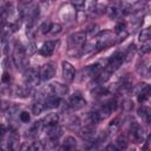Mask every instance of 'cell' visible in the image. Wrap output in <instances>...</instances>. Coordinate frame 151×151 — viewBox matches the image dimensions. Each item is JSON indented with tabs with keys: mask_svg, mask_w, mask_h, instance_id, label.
<instances>
[{
	"mask_svg": "<svg viewBox=\"0 0 151 151\" xmlns=\"http://www.w3.org/2000/svg\"><path fill=\"white\" fill-rule=\"evenodd\" d=\"M19 151H32V150H31V145L27 144V143H24V144H21Z\"/></svg>",
	"mask_w": 151,
	"mask_h": 151,
	"instance_id": "obj_40",
	"label": "cell"
},
{
	"mask_svg": "<svg viewBox=\"0 0 151 151\" xmlns=\"http://www.w3.org/2000/svg\"><path fill=\"white\" fill-rule=\"evenodd\" d=\"M13 63L17 66L18 70L20 71H26L28 68V59H27V53H26V48L22 46V44L20 41H17L13 48Z\"/></svg>",
	"mask_w": 151,
	"mask_h": 151,
	"instance_id": "obj_1",
	"label": "cell"
},
{
	"mask_svg": "<svg viewBox=\"0 0 151 151\" xmlns=\"http://www.w3.org/2000/svg\"><path fill=\"white\" fill-rule=\"evenodd\" d=\"M149 88H150L149 84H146V83H142V84H137V85H134L131 90H132V93H134V94L137 96V94H139L140 92H143V91H145V90H149Z\"/></svg>",
	"mask_w": 151,
	"mask_h": 151,
	"instance_id": "obj_30",
	"label": "cell"
},
{
	"mask_svg": "<svg viewBox=\"0 0 151 151\" xmlns=\"http://www.w3.org/2000/svg\"><path fill=\"white\" fill-rule=\"evenodd\" d=\"M137 113H138V116L145 122V123H150L151 122V110H150V107H147V106H145V105H142L138 110H137Z\"/></svg>",
	"mask_w": 151,
	"mask_h": 151,
	"instance_id": "obj_19",
	"label": "cell"
},
{
	"mask_svg": "<svg viewBox=\"0 0 151 151\" xmlns=\"http://www.w3.org/2000/svg\"><path fill=\"white\" fill-rule=\"evenodd\" d=\"M42 123H41V120H37V122H34L32 125H31V127H29V130L27 131L28 133V136L29 137H35V136H38L39 133H40V131L42 130Z\"/></svg>",
	"mask_w": 151,
	"mask_h": 151,
	"instance_id": "obj_21",
	"label": "cell"
},
{
	"mask_svg": "<svg viewBox=\"0 0 151 151\" xmlns=\"http://www.w3.org/2000/svg\"><path fill=\"white\" fill-rule=\"evenodd\" d=\"M151 51V42L150 40L145 41V42H142V47H140V54H145V53H149Z\"/></svg>",
	"mask_w": 151,
	"mask_h": 151,
	"instance_id": "obj_34",
	"label": "cell"
},
{
	"mask_svg": "<svg viewBox=\"0 0 151 151\" xmlns=\"http://www.w3.org/2000/svg\"><path fill=\"white\" fill-rule=\"evenodd\" d=\"M103 151H119L113 144H109L107 146H105V149L103 150Z\"/></svg>",
	"mask_w": 151,
	"mask_h": 151,
	"instance_id": "obj_41",
	"label": "cell"
},
{
	"mask_svg": "<svg viewBox=\"0 0 151 151\" xmlns=\"http://www.w3.org/2000/svg\"><path fill=\"white\" fill-rule=\"evenodd\" d=\"M55 70L52 64H45L39 68V77L41 80H50L54 77Z\"/></svg>",
	"mask_w": 151,
	"mask_h": 151,
	"instance_id": "obj_10",
	"label": "cell"
},
{
	"mask_svg": "<svg viewBox=\"0 0 151 151\" xmlns=\"http://www.w3.org/2000/svg\"><path fill=\"white\" fill-rule=\"evenodd\" d=\"M85 105H86L85 98H84L80 93H74V94H72V96L68 98L65 109H66L67 111H78V110L83 109Z\"/></svg>",
	"mask_w": 151,
	"mask_h": 151,
	"instance_id": "obj_3",
	"label": "cell"
},
{
	"mask_svg": "<svg viewBox=\"0 0 151 151\" xmlns=\"http://www.w3.org/2000/svg\"><path fill=\"white\" fill-rule=\"evenodd\" d=\"M130 138L134 143H143L144 142V130L134 120L130 124Z\"/></svg>",
	"mask_w": 151,
	"mask_h": 151,
	"instance_id": "obj_6",
	"label": "cell"
},
{
	"mask_svg": "<svg viewBox=\"0 0 151 151\" xmlns=\"http://www.w3.org/2000/svg\"><path fill=\"white\" fill-rule=\"evenodd\" d=\"M114 38H116V35L113 34L112 31H110V29L100 31V32L96 35V40H94L96 50H97V51H100V50H103V48H107V47L111 46V45H114V44H116Z\"/></svg>",
	"mask_w": 151,
	"mask_h": 151,
	"instance_id": "obj_2",
	"label": "cell"
},
{
	"mask_svg": "<svg viewBox=\"0 0 151 151\" xmlns=\"http://www.w3.org/2000/svg\"><path fill=\"white\" fill-rule=\"evenodd\" d=\"M85 33H86V38H87V37H88V38H96V35L99 33L98 26H97L96 24H92L91 26L87 27V29L85 31Z\"/></svg>",
	"mask_w": 151,
	"mask_h": 151,
	"instance_id": "obj_29",
	"label": "cell"
},
{
	"mask_svg": "<svg viewBox=\"0 0 151 151\" xmlns=\"http://www.w3.org/2000/svg\"><path fill=\"white\" fill-rule=\"evenodd\" d=\"M59 122V114L58 113H54V112H51L48 114H46L42 119H41V123H42V126L44 127H52V126H55Z\"/></svg>",
	"mask_w": 151,
	"mask_h": 151,
	"instance_id": "obj_16",
	"label": "cell"
},
{
	"mask_svg": "<svg viewBox=\"0 0 151 151\" xmlns=\"http://www.w3.org/2000/svg\"><path fill=\"white\" fill-rule=\"evenodd\" d=\"M61 73H63V78L66 83L73 81V79L76 77V70H74L73 65L68 61H63L61 63Z\"/></svg>",
	"mask_w": 151,
	"mask_h": 151,
	"instance_id": "obj_8",
	"label": "cell"
},
{
	"mask_svg": "<svg viewBox=\"0 0 151 151\" xmlns=\"http://www.w3.org/2000/svg\"><path fill=\"white\" fill-rule=\"evenodd\" d=\"M25 86L33 88L35 85L39 84L40 81V77H39V68L35 67H28L25 71Z\"/></svg>",
	"mask_w": 151,
	"mask_h": 151,
	"instance_id": "obj_5",
	"label": "cell"
},
{
	"mask_svg": "<svg viewBox=\"0 0 151 151\" xmlns=\"http://www.w3.org/2000/svg\"><path fill=\"white\" fill-rule=\"evenodd\" d=\"M127 144H129L127 138H126L125 136L120 134V136H118V137L116 138V140H114V144H113V145H114L119 151H122V150H125V149L127 147Z\"/></svg>",
	"mask_w": 151,
	"mask_h": 151,
	"instance_id": "obj_22",
	"label": "cell"
},
{
	"mask_svg": "<svg viewBox=\"0 0 151 151\" xmlns=\"http://www.w3.org/2000/svg\"><path fill=\"white\" fill-rule=\"evenodd\" d=\"M61 32V26L59 25V24H53L52 25V28H51V32L50 33H52L53 35L54 34H57V33H60Z\"/></svg>",
	"mask_w": 151,
	"mask_h": 151,
	"instance_id": "obj_37",
	"label": "cell"
},
{
	"mask_svg": "<svg viewBox=\"0 0 151 151\" xmlns=\"http://www.w3.org/2000/svg\"><path fill=\"white\" fill-rule=\"evenodd\" d=\"M48 87H50V91H51L54 96H57V97H64V96H66V94L68 93V87H67V85H64V84L58 83V81L52 83Z\"/></svg>",
	"mask_w": 151,
	"mask_h": 151,
	"instance_id": "obj_11",
	"label": "cell"
},
{
	"mask_svg": "<svg viewBox=\"0 0 151 151\" xmlns=\"http://www.w3.org/2000/svg\"><path fill=\"white\" fill-rule=\"evenodd\" d=\"M151 38V28L150 27H145L140 31L139 33V41L140 42H145L147 40H150Z\"/></svg>",
	"mask_w": 151,
	"mask_h": 151,
	"instance_id": "obj_26",
	"label": "cell"
},
{
	"mask_svg": "<svg viewBox=\"0 0 151 151\" xmlns=\"http://www.w3.org/2000/svg\"><path fill=\"white\" fill-rule=\"evenodd\" d=\"M44 104H45V107L54 109V107H58L61 104V99H60V97H57L54 94H48V96L45 97Z\"/></svg>",
	"mask_w": 151,
	"mask_h": 151,
	"instance_id": "obj_17",
	"label": "cell"
},
{
	"mask_svg": "<svg viewBox=\"0 0 151 151\" xmlns=\"http://www.w3.org/2000/svg\"><path fill=\"white\" fill-rule=\"evenodd\" d=\"M61 136H63V129L60 126L55 125V126L50 127V130L47 132V140L58 144V142H59V139H60Z\"/></svg>",
	"mask_w": 151,
	"mask_h": 151,
	"instance_id": "obj_13",
	"label": "cell"
},
{
	"mask_svg": "<svg viewBox=\"0 0 151 151\" xmlns=\"http://www.w3.org/2000/svg\"><path fill=\"white\" fill-rule=\"evenodd\" d=\"M100 120H101V119H100V117H99V114H98L97 111H91V112H88V113L86 114V117H85L86 126H94V125H97Z\"/></svg>",
	"mask_w": 151,
	"mask_h": 151,
	"instance_id": "obj_18",
	"label": "cell"
},
{
	"mask_svg": "<svg viewBox=\"0 0 151 151\" xmlns=\"http://www.w3.org/2000/svg\"><path fill=\"white\" fill-rule=\"evenodd\" d=\"M125 61V55H124V53L123 52H120V51H117L114 54H112L109 59H107V61H106V68H109L112 73L114 72V71H117L120 66H122V64Z\"/></svg>",
	"mask_w": 151,
	"mask_h": 151,
	"instance_id": "obj_4",
	"label": "cell"
},
{
	"mask_svg": "<svg viewBox=\"0 0 151 151\" xmlns=\"http://www.w3.org/2000/svg\"><path fill=\"white\" fill-rule=\"evenodd\" d=\"M132 107H133V103H132L131 100H125V101H123V109H124L125 111H130V110H132Z\"/></svg>",
	"mask_w": 151,
	"mask_h": 151,
	"instance_id": "obj_38",
	"label": "cell"
},
{
	"mask_svg": "<svg viewBox=\"0 0 151 151\" xmlns=\"http://www.w3.org/2000/svg\"><path fill=\"white\" fill-rule=\"evenodd\" d=\"M32 92H33V88L27 87V86H20V87L15 88V94H17V97H20V98H26V97L31 96Z\"/></svg>",
	"mask_w": 151,
	"mask_h": 151,
	"instance_id": "obj_23",
	"label": "cell"
},
{
	"mask_svg": "<svg viewBox=\"0 0 151 151\" xmlns=\"http://www.w3.org/2000/svg\"><path fill=\"white\" fill-rule=\"evenodd\" d=\"M4 12H5V6L2 4H0V17L4 14Z\"/></svg>",
	"mask_w": 151,
	"mask_h": 151,
	"instance_id": "obj_42",
	"label": "cell"
},
{
	"mask_svg": "<svg viewBox=\"0 0 151 151\" xmlns=\"http://www.w3.org/2000/svg\"><path fill=\"white\" fill-rule=\"evenodd\" d=\"M52 21L51 20H46V21H44L40 26H39V31H40V33L41 34H47V33H50L51 32V28H52Z\"/></svg>",
	"mask_w": 151,
	"mask_h": 151,
	"instance_id": "obj_28",
	"label": "cell"
},
{
	"mask_svg": "<svg viewBox=\"0 0 151 151\" xmlns=\"http://www.w3.org/2000/svg\"><path fill=\"white\" fill-rule=\"evenodd\" d=\"M44 110H45V104H44V101H41V100H37V101L33 104V106H32V112H33V114H35V116L40 114Z\"/></svg>",
	"mask_w": 151,
	"mask_h": 151,
	"instance_id": "obj_27",
	"label": "cell"
},
{
	"mask_svg": "<svg viewBox=\"0 0 151 151\" xmlns=\"http://www.w3.org/2000/svg\"><path fill=\"white\" fill-rule=\"evenodd\" d=\"M76 146H77L76 139L70 136V137H66L64 139V142L55 149H57V151H73L76 149Z\"/></svg>",
	"mask_w": 151,
	"mask_h": 151,
	"instance_id": "obj_15",
	"label": "cell"
},
{
	"mask_svg": "<svg viewBox=\"0 0 151 151\" xmlns=\"http://www.w3.org/2000/svg\"><path fill=\"white\" fill-rule=\"evenodd\" d=\"M35 51H37V48H35V44H34V41H29V42H28V46H27V50H26V53H28V54H33Z\"/></svg>",
	"mask_w": 151,
	"mask_h": 151,
	"instance_id": "obj_36",
	"label": "cell"
},
{
	"mask_svg": "<svg viewBox=\"0 0 151 151\" xmlns=\"http://www.w3.org/2000/svg\"><path fill=\"white\" fill-rule=\"evenodd\" d=\"M134 52H136V46H134L133 44H131V45L127 47L126 52L124 53V55H125V60H130V59L132 58V55L134 54Z\"/></svg>",
	"mask_w": 151,
	"mask_h": 151,
	"instance_id": "obj_33",
	"label": "cell"
},
{
	"mask_svg": "<svg viewBox=\"0 0 151 151\" xmlns=\"http://www.w3.org/2000/svg\"><path fill=\"white\" fill-rule=\"evenodd\" d=\"M79 136L85 142H91L97 138V131H96L94 126H85L84 129H81L79 131Z\"/></svg>",
	"mask_w": 151,
	"mask_h": 151,
	"instance_id": "obj_12",
	"label": "cell"
},
{
	"mask_svg": "<svg viewBox=\"0 0 151 151\" xmlns=\"http://www.w3.org/2000/svg\"><path fill=\"white\" fill-rule=\"evenodd\" d=\"M19 119H20L22 123H28V122L31 120V116H29V113H28L27 111H22V112H20V114H19Z\"/></svg>",
	"mask_w": 151,
	"mask_h": 151,
	"instance_id": "obj_35",
	"label": "cell"
},
{
	"mask_svg": "<svg viewBox=\"0 0 151 151\" xmlns=\"http://www.w3.org/2000/svg\"><path fill=\"white\" fill-rule=\"evenodd\" d=\"M79 126H80V120L78 117L72 116L66 120V127L70 130H78Z\"/></svg>",
	"mask_w": 151,
	"mask_h": 151,
	"instance_id": "obj_24",
	"label": "cell"
},
{
	"mask_svg": "<svg viewBox=\"0 0 151 151\" xmlns=\"http://www.w3.org/2000/svg\"><path fill=\"white\" fill-rule=\"evenodd\" d=\"M116 107H117V100H116L114 98H111V99H109L107 101H105L104 105H103L97 112H98L100 119H105V118H107V117L116 110Z\"/></svg>",
	"mask_w": 151,
	"mask_h": 151,
	"instance_id": "obj_7",
	"label": "cell"
},
{
	"mask_svg": "<svg viewBox=\"0 0 151 151\" xmlns=\"http://www.w3.org/2000/svg\"><path fill=\"white\" fill-rule=\"evenodd\" d=\"M137 71L140 76L143 77H149L150 74V60L149 59H144L142 60V65H138Z\"/></svg>",
	"mask_w": 151,
	"mask_h": 151,
	"instance_id": "obj_20",
	"label": "cell"
},
{
	"mask_svg": "<svg viewBox=\"0 0 151 151\" xmlns=\"http://www.w3.org/2000/svg\"><path fill=\"white\" fill-rule=\"evenodd\" d=\"M125 28H126V22L123 21V20H120V21H118V22L116 24V26H114V32H116V34H118V33H122V32L126 31Z\"/></svg>",
	"mask_w": 151,
	"mask_h": 151,
	"instance_id": "obj_32",
	"label": "cell"
},
{
	"mask_svg": "<svg viewBox=\"0 0 151 151\" xmlns=\"http://www.w3.org/2000/svg\"><path fill=\"white\" fill-rule=\"evenodd\" d=\"M106 13H107V15H109L111 19H114V18H117V17H119V15L122 14L120 8H119L117 5H111V6L106 7Z\"/></svg>",
	"mask_w": 151,
	"mask_h": 151,
	"instance_id": "obj_25",
	"label": "cell"
},
{
	"mask_svg": "<svg viewBox=\"0 0 151 151\" xmlns=\"http://www.w3.org/2000/svg\"><path fill=\"white\" fill-rule=\"evenodd\" d=\"M149 97H150V88H149V90H145V91H143V92H140L139 94H137V100L143 104V103H145V101L149 99Z\"/></svg>",
	"mask_w": 151,
	"mask_h": 151,
	"instance_id": "obj_31",
	"label": "cell"
},
{
	"mask_svg": "<svg viewBox=\"0 0 151 151\" xmlns=\"http://www.w3.org/2000/svg\"><path fill=\"white\" fill-rule=\"evenodd\" d=\"M18 147H19V134L15 130H12L7 139V149L8 151H17Z\"/></svg>",
	"mask_w": 151,
	"mask_h": 151,
	"instance_id": "obj_14",
	"label": "cell"
},
{
	"mask_svg": "<svg viewBox=\"0 0 151 151\" xmlns=\"http://www.w3.org/2000/svg\"><path fill=\"white\" fill-rule=\"evenodd\" d=\"M57 45H58V41H57V40H48V41H45V42L41 45V47L38 50V53H39L40 55H42V57H51V55L53 54V52H54Z\"/></svg>",
	"mask_w": 151,
	"mask_h": 151,
	"instance_id": "obj_9",
	"label": "cell"
},
{
	"mask_svg": "<svg viewBox=\"0 0 151 151\" xmlns=\"http://www.w3.org/2000/svg\"><path fill=\"white\" fill-rule=\"evenodd\" d=\"M9 80H11V76H9V73L7 71H5L2 73V77H1V81L5 83V84H7V83H9Z\"/></svg>",
	"mask_w": 151,
	"mask_h": 151,
	"instance_id": "obj_39",
	"label": "cell"
}]
</instances>
